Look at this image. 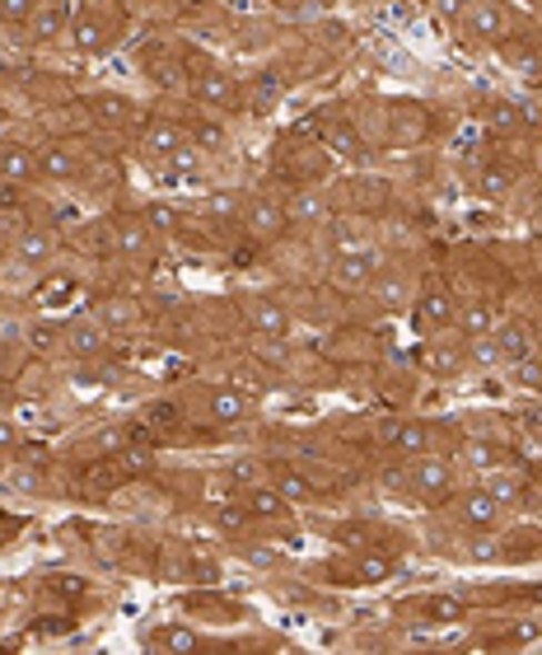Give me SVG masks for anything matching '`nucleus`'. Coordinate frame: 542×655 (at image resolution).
<instances>
[{
	"label": "nucleus",
	"instance_id": "nucleus-1",
	"mask_svg": "<svg viewBox=\"0 0 542 655\" xmlns=\"http://www.w3.org/2000/svg\"><path fill=\"white\" fill-rule=\"evenodd\" d=\"M389 492L406 506H444L449 496L459 492V468L444 455H412L402 468L389 473Z\"/></svg>",
	"mask_w": 542,
	"mask_h": 655
},
{
	"label": "nucleus",
	"instance_id": "nucleus-2",
	"mask_svg": "<svg viewBox=\"0 0 542 655\" xmlns=\"http://www.w3.org/2000/svg\"><path fill=\"white\" fill-rule=\"evenodd\" d=\"M188 99L197 108H211V112H234L243 103V80L230 71L224 61L207 57V52H188Z\"/></svg>",
	"mask_w": 542,
	"mask_h": 655
},
{
	"label": "nucleus",
	"instance_id": "nucleus-3",
	"mask_svg": "<svg viewBox=\"0 0 542 655\" xmlns=\"http://www.w3.org/2000/svg\"><path fill=\"white\" fill-rule=\"evenodd\" d=\"M127 33V14H112L108 6H76V24H71V42L80 57H108Z\"/></svg>",
	"mask_w": 542,
	"mask_h": 655
},
{
	"label": "nucleus",
	"instance_id": "nucleus-4",
	"mask_svg": "<svg viewBox=\"0 0 542 655\" xmlns=\"http://www.w3.org/2000/svg\"><path fill=\"white\" fill-rule=\"evenodd\" d=\"M454 319H459V296L454 290H449L440 277L421 281L412 305H406V324H412V333L416 337H435V333L454 328Z\"/></svg>",
	"mask_w": 542,
	"mask_h": 655
},
{
	"label": "nucleus",
	"instance_id": "nucleus-5",
	"mask_svg": "<svg viewBox=\"0 0 542 655\" xmlns=\"http://www.w3.org/2000/svg\"><path fill=\"white\" fill-rule=\"evenodd\" d=\"M412 360H416L421 375H431V379H440V384L463 379V370H472V360H468V337H459L454 328H449V333H435V337H421L416 351H412Z\"/></svg>",
	"mask_w": 542,
	"mask_h": 655
},
{
	"label": "nucleus",
	"instance_id": "nucleus-6",
	"mask_svg": "<svg viewBox=\"0 0 542 655\" xmlns=\"http://www.w3.org/2000/svg\"><path fill=\"white\" fill-rule=\"evenodd\" d=\"M379 262H383L379 244L332 254V262H328V286L337 290V296H360V290H370V281H374V272H379Z\"/></svg>",
	"mask_w": 542,
	"mask_h": 655
},
{
	"label": "nucleus",
	"instance_id": "nucleus-7",
	"mask_svg": "<svg viewBox=\"0 0 542 655\" xmlns=\"http://www.w3.org/2000/svg\"><path fill=\"white\" fill-rule=\"evenodd\" d=\"M108 244H112V254H118L122 262H150L154 248H160V239H154V225L145 216H131V211L108 220Z\"/></svg>",
	"mask_w": 542,
	"mask_h": 655
},
{
	"label": "nucleus",
	"instance_id": "nucleus-8",
	"mask_svg": "<svg viewBox=\"0 0 542 655\" xmlns=\"http://www.w3.org/2000/svg\"><path fill=\"white\" fill-rule=\"evenodd\" d=\"M239 230H243L248 239H258V244L281 239V235L290 230V220H285V197H267V192L243 197V207H239Z\"/></svg>",
	"mask_w": 542,
	"mask_h": 655
},
{
	"label": "nucleus",
	"instance_id": "nucleus-9",
	"mask_svg": "<svg viewBox=\"0 0 542 655\" xmlns=\"http://www.w3.org/2000/svg\"><path fill=\"white\" fill-rule=\"evenodd\" d=\"M459 24H463L468 42H482V48H501V42L510 38V10H505V0H468Z\"/></svg>",
	"mask_w": 542,
	"mask_h": 655
},
{
	"label": "nucleus",
	"instance_id": "nucleus-10",
	"mask_svg": "<svg viewBox=\"0 0 542 655\" xmlns=\"http://www.w3.org/2000/svg\"><path fill=\"white\" fill-rule=\"evenodd\" d=\"M84 173H89L84 141L61 137V141L38 146V178H48V183H76V178H84Z\"/></svg>",
	"mask_w": 542,
	"mask_h": 655
},
{
	"label": "nucleus",
	"instance_id": "nucleus-11",
	"mask_svg": "<svg viewBox=\"0 0 542 655\" xmlns=\"http://www.w3.org/2000/svg\"><path fill=\"white\" fill-rule=\"evenodd\" d=\"M449 519H454V529H501V519H505V510L491 502V492L486 487H463V492H454L449 496Z\"/></svg>",
	"mask_w": 542,
	"mask_h": 655
},
{
	"label": "nucleus",
	"instance_id": "nucleus-12",
	"mask_svg": "<svg viewBox=\"0 0 542 655\" xmlns=\"http://www.w3.org/2000/svg\"><path fill=\"white\" fill-rule=\"evenodd\" d=\"M370 296H374V305H379L383 314H406V305H412V296H416L412 267L383 258L379 272H374V281H370Z\"/></svg>",
	"mask_w": 542,
	"mask_h": 655
},
{
	"label": "nucleus",
	"instance_id": "nucleus-13",
	"mask_svg": "<svg viewBox=\"0 0 542 655\" xmlns=\"http://www.w3.org/2000/svg\"><path fill=\"white\" fill-rule=\"evenodd\" d=\"M71 24H76V0H38V10L24 29V42H33V48H52V42L71 38Z\"/></svg>",
	"mask_w": 542,
	"mask_h": 655
},
{
	"label": "nucleus",
	"instance_id": "nucleus-14",
	"mask_svg": "<svg viewBox=\"0 0 542 655\" xmlns=\"http://www.w3.org/2000/svg\"><path fill=\"white\" fill-rule=\"evenodd\" d=\"M243 319L258 337H271V343H285L295 333V314L281 296H248L243 300Z\"/></svg>",
	"mask_w": 542,
	"mask_h": 655
},
{
	"label": "nucleus",
	"instance_id": "nucleus-15",
	"mask_svg": "<svg viewBox=\"0 0 542 655\" xmlns=\"http://www.w3.org/2000/svg\"><path fill=\"white\" fill-rule=\"evenodd\" d=\"M57 248H61V239H57L52 225L48 220H33V225H24V230L14 235V262L29 267V272H42V267H52Z\"/></svg>",
	"mask_w": 542,
	"mask_h": 655
},
{
	"label": "nucleus",
	"instance_id": "nucleus-16",
	"mask_svg": "<svg viewBox=\"0 0 542 655\" xmlns=\"http://www.w3.org/2000/svg\"><path fill=\"white\" fill-rule=\"evenodd\" d=\"M188 141H192L188 122L164 118V112H150V118H145V127H141V150L150 155L154 165H160V160H169V155H173L178 146H188Z\"/></svg>",
	"mask_w": 542,
	"mask_h": 655
},
{
	"label": "nucleus",
	"instance_id": "nucleus-17",
	"mask_svg": "<svg viewBox=\"0 0 542 655\" xmlns=\"http://www.w3.org/2000/svg\"><path fill=\"white\" fill-rule=\"evenodd\" d=\"M495 347H501V366H529L533 351H542L538 328L529 319H501L495 324Z\"/></svg>",
	"mask_w": 542,
	"mask_h": 655
},
{
	"label": "nucleus",
	"instance_id": "nucleus-18",
	"mask_svg": "<svg viewBox=\"0 0 542 655\" xmlns=\"http://www.w3.org/2000/svg\"><path fill=\"white\" fill-rule=\"evenodd\" d=\"M207 417L220 426H239V421H253L258 417V394L234 389V384H220V389L207 394Z\"/></svg>",
	"mask_w": 542,
	"mask_h": 655
},
{
	"label": "nucleus",
	"instance_id": "nucleus-19",
	"mask_svg": "<svg viewBox=\"0 0 542 655\" xmlns=\"http://www.w3.org/2000/svg\"><path fill=\"white\" fill-rule=\"evenodd\" d=\"M379 440H383V449L412 459V455H425V449H431V426L416 421V417H398L389 426H379Z\"/></svg>",
	"mask_w": 542,
	"mask_h": 655
},
{
	"label": "nucleus",
	"instance_id": "nucleus-20",
	"mask_svg": "<svg viewBox=\"0 0 542 655\" xmlns=\"http://www.w3.org/2000/svg\"><path fill=\"white\" fill-rule=\"evenodd\" d=\"M38 178V150L24 141H0V188H29Z\"/></svg>",
	"mask_w": 542,
	"mask_h": 655
},
{
	"label": "nucleus",
	"instance_id": "nucleus-21",
	"mask_svg": "<svg viewBox=\"0 0 542 655\" xmlns=\"http://www.w3.org/2000/svg\"><path fill=\"white\" fill-rule=\"evenodd\" d=\"M145 646L150 651H164V655H192V651H201L207 642H201V632L192 627V623H154V627H145Z\"/></svg>",
	"mask_w": 542,
	"mask_h": 655
},
{
	"label": "nucleus",
	"instance_id": "nucleus-22",
	"mask_svg": "<svg viewBox=\"0 0 542 655\" xmlns=\"http://www.w3.org/2000/svg\"><path fill=\"white\" fill-rule=\"evenodd\" d=\"M285 220H290V225H332V201H328V192L313 188V183L295 188V192L285 197Z\"/></svg>",
	"mask_w": 542,
	"mask_h": 655
},
{
	"label": "nucleus",
	"instance_id": "nucleus-23",
	"mask_svg": "<svg viewBox=\"0 0 542 655\" xmlns=\"http://www.w3.org/2000/svg\"><path fill=\"white\" fill-rule=\"evenodd\" d=\"M478 122H482V131H491V137L510 141V137H524L533 118L529 112H519L514 103H505V99H486L482 112H478Z\"/></svg>",
	"mask_w": 542,
	"mask_h": 655
},
{
	"label": "nucleus",
	"instance_id": "nucleus-24",
	"mask_svg": "<svg viewBox=\"0 0 542 655\" xmlns=\"http://www.w3.org/2000/svg\"><path fill=\"white\" fill-rule=\"evenodd\" d=\"M519 178H524V169H519L510 155H491V160L482 165V173H478V192L491 197V201H501V197H510L519 188Z\"/></svg>",
	"mask_w": 542,
	"mask_h": 655
},
{
	"label": "nucleus",
	"instance_id": "nucleus-25",
	"mask_svg": "<svg viewBox=\"0 0 542 655\" xmlns=\"http://www.w3.org/2000/svg\"><path fill=\"white\" fill-rule=\"evenodd\" d=\"M495 305L491 300H482V296H468V300H459V319H454V333L459 337H486V333H495Z\"/></svg>",
	"mask_w": 542,
	"mask_h": 655
},
{
	"label": "nucleus",
	"instance_id": "nucleus-26",
	"mask_svg": "<svg viewBox=\"0 0 542 655\" xmlns=\"http://www.w3.org/2000/svg\"><path fill=\"white\" fill-rule=\"evenodd\" d=\"M239 506H243L248 519H285L290 515V502L271 483H258V487L239 492Z\"/></svg>",
	"mask_w": 542,
	"mask_h": 655
},
{
	"label": "nucleus",
	"instance_id": "nucleus-27",
	"mask_svg": "<svg viewBox=\"0 0 542 655\" xmlns=\"http://www.w3.org/2000/svg\"><path fill=\"white\" fill-rule=\"evenodd\" d=\"M482 487L491 492V502L501 506L505 515H514V510H524V502H529V483L524 478H514V473H505V468H495V473H486L482 478Z\"/></svg>",
	"mask_w": 542,
	"mask_h": 655
},
{
	"label": "nucleus",
	"instance_id": "nucleus-28",
	"mask_svg": "<svg viewBox=\"0 0 542 655\" xmlns=\"http://www.w3.org/2000/svg\"><path fill=\"white\" fill-rule=\"evenodd\" d=\"M258 483H271V464L258 459V455H234L230 464H224V487H230L234 496L258 487Z\"/></svg>",
	"mask_w": 542,
	"mask_h": 655
},
{
	"label": "nucleus",
	"instance_id": "nucleus-29",
	"mask_svg": "<svg viewBox=\"0 0 542 655\" xmlns=\"http://www.w3.org/2000/svg\"><path fill=\"white\" fill-rule=\"evenodd\" d=\"M94 319H99L103 328H131L136 319H141V305H136L131 296H103V300L94 305Z\"/></svg>",
	"mask_w": 542,
	"mask_h": 655
},
{
	"label": "nucleus",
	"instance_id": "nucleus-30",
	"mask_svg": "<svg viewBox=\"0 0 542 655\" xmlns=\"http://www.w3.org/2000/svg\"><path fill=\"white\" fill-rule=\"evenodd\" d=\"M355 567H351V580H360V585H374V580H389L393 572H398V553H360V557H351Z\"/></svg>",
	"mask_w": 542,
	"mask_h": 655
},
{
	"label": "nucleus",
	"instance_id": "nucleus-31",
	"mask_svg": "<svg viewBox=\"0 0 542 655\" xmlns=\"http://www.w3.org/2000/svg\"><path fill=\"white\" fill-rule=\"evenodd\" d=\"M89 108H94V118L103 127H131L136 122V103L127 95H94V99H89Z\"/></svg>",
	"mask_w": 542,
	"mask_h": 655
},
{
	"label": "nucleus",
	"instance_id": "nucleus-32",
	"mask_svg": "<svg viewBox=\"0 0 542 655\" xmlns=\"http://www.w3.org/2000/svg\"><path fill=\"white\" fill-rule=\"evenodd\" d=\"M108 343H103V324L99 319H80V324H71V328H66V351H71V356H99Z\"/></svg>",
	"mask_w": 542,
	"mask_h": 655
},
{
	"label": "nucleus",
	"instance_id": "nucleus-33",
	"mask_svg": "<svg viewBox=\"0 0 542 655\" xmlns=\"http://www.w3.org/2000/svg\"><path fill=\"white\" fill-rule=\"evenodd\" d=\"M42 595L48 599H89L94 585H89V576H76V572H52V576H42Z\"/></svg>",
	"mask_w": 542,
	"mask_h": 655
},
{
	"label": "nucleus",
	"instance_id": "nucleus-34",
	"mask_svg": "<svg viewBox=\"0 0 542 655\" xmlns=\"http://www.w3.org/2000/svg\"><path fill=\"white\" fill-rule=\"evenodd\" d=\"M271 487H277L290 506H295V502H313V478H304L300 468H271Z\"/></svg>",
	"mask_w": 542,
	"mask_h": 655
},
{
	"label": "nucleus",
	"instance_id": "nucleus-35",
	"mask_svg": "<svg viewBox=\"0 0 542 655\" xmlns=\"http://www.w3.org/2000/svg\"><path fill=\"white\" fill-rule=\"evenodd\" d=\"M76 296H80V281L76 277H48V281L38 286V305L42 309H66Z\"/></svg>",
	"mask_w": 542,
	"mask_h": 655
},
{
	"label": "nucleus",
	"instance_id": "nucleus-36",
	"mask_svg": "<svg viewBox=\"0 0 542 655\" xmlns=\"http://www.w3.org/2000/svg\"><path fill=\"white\" fill-rule=\"evenodd\" d=\"M468 468H482V473H495V468H505L510 459H505V449L501 445H486V440H472L463 455H459Z\"/></svg>",
	"mask_w": 542,
	"mask_h": 655
},
{
	"label": "nucleus",
	"instance_id": "nucleus-37",
	"mask_svg": "<svg viewBox=\"0 0 542 655\" xmlns=\"http://www.w3.org/2000/svg\"><path fill=\"white\" fill-rule=\"evenodd\" d=\"M370 230L360 220H332V254H347V248H370Z\"/></svg>",
	"mask_w": 542,
	"mask_h": 655
},
{
	"label": "nucleus",
	"instance_id": "nucleus-38",
	"mask_svg": "<svg viewBox=\"0 0 542 655\" xmlns=\"http://www.w3.org/2000/svg\"><path fill=\"white\" fill-rule=\"evenodd\" d=\"M416 614H421L425 623H454V618H463V599L431 595V599H421V604H416Z\"/></svg>",
	"mask_w": 542,
	"mask_h": 655
},
{
	"label": "nucleus",
	"instance_id": "nucleus-39",
	"mask_svg": "<svg viewBox=\"0 0 542 655\" xmlns=\"http://www.w3.org/2000/svg\"><path fill=\"white\" fill-rule=\"evenodd\" d=\"M33 10H38V0H0V29H6V33H24Z\"/></svg>",
	"mask_w": 542,
	"mask_h": 655
},
{
	"label": "nucleus",
	"instance_id": "nucleus-40",
	"mask_svg": "<svg viewBox=\"0 0 542 655\" xmlns=\"http://www.w3.org/2000/svg\"><path fill=\"white\" fill-rule=\"evenodd\" d=\"M10 483H14L19 492H42V473H33V468H14V473H10Z\"/></svg>",
	"mask_w": 542,
	"mask_h": 655
},
{
	"label": "nucleus",
	"instance_id": "nucleus-41",
	"mask_svg": "<svg viewBox=\"0 0 542 655\" xmlns=\"http://www.w3.org/2000/svg\"><path fill=\"white\" fill-rule=\"evenodd\" d=\"M19 449V426L10 417H0V455H14Z\"/></svg>",
	"mask_w": 542,
	"mask_h": 655
},
{
	"label": "nucleus",
	"instance_id": "nucleus-42",
	"mask_svg": "<svg viewBox=\"0 0 542 655\" xmlns=\"http://www.w3.org/2000/svg\"><path fill=\"white\" fill-rule=\"evenodd\" d=\"M519 421H524L529 431H538V436H542V403H529V408L519 413Z\"/></svg>",
	"mask_w": 542,
	"mask_h": 655
},
{
	"label": "nucleus",
	"instance_id": "nucleus-43",
	"mask_svg": "<svg viewBox=\"0 0 542 655\" xmlns=\"http://www.w3.org/2000/svg\"><path fill=\"white\" fill-rule=\"evenodd\" d=\"M463 6L468 0H435V14L440 19H463Z\"/></svg>",
	"mask_w": 542,
	"mask_h": 655
},
{
	"label": "nucleus",
	"instance_id": "nucleus-44",
	"mask_svg": "<svg viewBox=\"0 0 542 655\" xmlns=\"http://www.w3.org/2000/svg\"><path fill=\"white\" fill-rule=\"evenodd\" d=\"M529 85H542V42L533 48V61H529V76H524Z\"/></svg>",
	"mask_w": 542,
	"mask_h": 655
},
{
	"label": "nucleus",
	"instance_id": "nucleus-45",
	"mask_svg": "<svg viewBox=\"0 0 542 655\" xmlns=\"http://www.w3.org/2000/svg\"><path fill=\"white\" fill-rule=\"evenodd\" d=\"M529 108H533L529 118H533V122H542V85H533V99H529Z\"/></svg>",
	"mask_w": 542,
	"mask_h": 655
},
{
	"label": "nucleus",
	"instance_id": "nucleus-46",
	"mask_svg": "<svg viewBox=\"0 0 542 655\" xmlns=\"http://www.w3.org/2000/svg\"><path fill=\"white\" fill-rule=\"evenodd\" d=\"M533 150H538V165H542V127H538V141H533Z\"/></svg>",
	"mask_w": 542,
	"mask_h": 655
},
{
	"label": "nucleus",
	"instance_id": "nucleus-47",
	"mask_svg": "<svg viewBox=\"0 0 542 655\" xmlns=\"http://www.w3.org/2000/svg\"><path fill=\"white\" fill-rule=\"evenodd\" d=\"M529 6H542V0H529Z\"/></svg>",
	"mask_w": 542,
	"mask_h": 655
},
{
	"label": "nucleus",
	"instance_id": "nucleus-48",
	"mask_svg": "<svg viewBox=\"0 0 542 655\" xmlns=\"http://www.w3.org/2000/svg\"><path fill=\"white\" fill-rule=\"evenodd\" d=\"M538 343H542V333H538Z\"/></svg>",
	"mask_w": 542,
	"mask_h": 655
}]
</instances>
